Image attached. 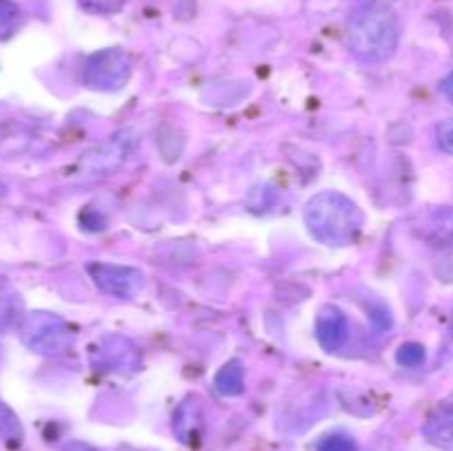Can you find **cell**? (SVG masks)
<instances>
[{
	"instance_id": "obj_1",
	"label": "cell",
	"mask_w": 453,
	"mask_h": 451,
	"mask_svg": "<svg viewBox=\"0 0 453 451\" xmlns=\"http://www.w3.org/2000/svg\"><path fill=\"white\" fill-rule=\"evenodd\" d=\"M305 226L317 241L330 248H343L357 241L363 228V212L357 202L336 190L314 195L305 206Z\"/></svg>"
},
{
	"instance_id": "obj_2",
	"label": "cell",
	"mask_w": 453,
	"mask_h": 451,
	"mask_svg": "<svg viewBox=\"0 0 453 451\" xmlns=\"http://www.w3.org/2000/svg\"><path fill=\"white\" fill-rule=\"evenodd\" d=\"M401 22L389 7H361L348 27V42L365 65H383L396 53Z\"/></svg>"
},
{
	"instance_id": "obj_3",
	"label": "cell",
	"mask_w": 453,
	"mask_h": 451,
	"mask_svg": "<svg viewBox=\"0 0 453 451\" xmlns=\"http://www.w3.org/2000/svg\"><path fill=\"white\" fill-rule=\"evenodd\" d=\"M133 73L131 57L118 47L96 51L84 65V84L96 91L113 93L128 84Z\"/></svg>"
},
{
	"instance_id": "obj_4",
	"label": "cell",
	"mask_w": 453,
	"mask_h": 451,
	"mask_svg": "<svg viewBox=\"0 0 453 451\" xmlns=\"http://www.w3.org/2000/svg\"><path fill=\"white\" fill-rule=\"evenodd\" d=\"M73 340L75 332L71 330L60 317L38 312L27 321L25 343L29 345L34 352L56 356V354L66 352V349L73 345Z\"/></svg>"
},
{
	"instance_id": "obj_5",
	"label": "cell",
	"mask_w": 453,
	"mask_h": 451,
	"mask_svg": "<svg viewBox=\"0 0 453 451\" xmlns=\"http://www.w3.org/2000/svg\"><path fill=\"white\" fill-rule=\"evenodd\" d=\"M93 365L100 371H113V374H133L140 367V349L128 340L127 336L109 334L102 336L93 345Z\"/></svg>"
},
{
	"instance_id": "obj_6",
	"label": "cell",
	"mask_w": 453,
	"mask_h": 451,
	"mask_svg": "<svg viewBox=\"0 0 453 451\" xmlns=\"http://www.w3.org/2000/svg\"><path fill=\"white\" fill-rule=\"evenodd\" d=\"M88 274H91L97 290L115 296V299H133L144 287V272L131 268V265L91 264Z\"/></svg>"
},
{
	"instance_id": "obj_7",
	"label": "cell",
	"mask_w": 453,
	"mask_h": 451,
	"mask_svg": "<svg viewBox=\"0 0 453 451\" xmlns=\"http://www.w3.org/2000/svg\"><path fill=\"white\" fill-rule=\"evenodd\" d=\"M135 141L137 137L133 131L118 133V135L111 137L106 144H102L100 149L93 150V153L84 159V164L96 172L115 171V168H119L128 157H131L133 149H135Z\"/></svg>"
},
{
	"instance_id": "obj_8",
	"label": "cell",
	"mask_w": 453,
	"mask_h": 451,
	"mask_svg": "<svg viewBox=\"0 0 453 451\" xmlns=\"http://www.w3.org/2000/svg\"><path fill=\"white\" fill-rule=\"evenodd\" d=\"M317 340L326 352H339L349 336V321L336 305H323L314 321Z\"/></svg>"
},
{
	"instance_id": "obj_9",
	"label": "cell",
	"mask_w": 453,
	"mask_h": 451,
	"mask_svg": "<svg viewBox=\"0 0 453 451\" xmlns=\"http://www.w3.org/2000/svg\"><path fill=\"white\" fill-rule=\"evenodd\" d=\"M202 407L195 398H188L173 414V432L184 445H195L202 433Z\"/></svg>"
},
{
	"instance_id": "obj_10",
	"label": "cell",
	"mask_w": 453,
	"mask_h": 451,
	"mask_svg": "<svg viewBox=\"0 0 453 451\" xmlns=\"http://www.w3.org/2000/svg\"><path fill=\"white\" fill-rule=\"evenodd\" d=\"M423 436L438 449L453 451V407H442L429 416L423 427Z\"/></svg>"
},
{
	"instance_id": "obj_11",
	"label": "cell",
	"mask_w": 453,
	"mask_h": 451,
	"mask_svg": "<svg viewBox=\"0 0 453 451\" xmlns=\"http://www.w3.org/2000/svg\"><path fill=\"white\" fill-rule=\"evenodd\" d=\"M425 230H427V237L432 241L442 243V246H453V206L436 208L427 217Z\"/></svg>"
},
{
	"instance_id": "obj_12",
	"label": "cell",
	"mask_w": 453,
	"mask_h": 451,
	"mask_svg": "<svg viewBox=\"0 0 453 451\" xmlns=\"http://www.w3.org/2000/svg\"><path fill=\"white\" fill-rule=\"evenodd\" d=\"M243 365L239 361H228L215 374V389L221 396H239L243 392Z\"/></svg>"
},
{
	"instance_id": "obj_13",
	"label": "cell",
	"mask_w": 453,
	"mask_h": 451,
	"mask_svg": "<svg viewBox=\"0 0 453 451\" xmlns=\"http://www.w3.org/2000/svg\"><path fill=\"white\" fill-rule=\"evenodd\" d=\"M427 361V352H425V345L416 343V340H410V343H403L401 348L396 349V363L401 367H420Z\"/></svg>"
},
{
	"instance_id": "obj_14",
	"label": "cell",
	"mask_w": 453,
	"mask_h": 451,
	"mask_svg": "<svg viewBox=\"0 0 453 451\" xmlns=\"http://www.w3.org/2000/svg\"><path fill=\"white\" fill-rule=\"evenodd\" d=\"M20 25V9L12 0H0V40L9 38Z\"/></svg>"
},
{
	"instance_id": "obj_15",
	"label": "cell",
	"mask_w": 453,
	"mask_h": 451,
	"mask_svg": "<svg viewBox=\"0 0 453 451\" xmlns=\"http://www.w3.org/2000/svg\"><path fill=\"white\" fill-rule=\"evenodd\" d=\"M317 451H358L357 440L348 433H327L317 442Z\"/></svg>"
},
{
	"instance_id": "obj_16",
	"label": "cell",
	"mask_w": 453,
	"mask_h": 451,
	"mask_svg": "<svg viewBox=\"0 0 453 451\" xmlns=\"http://www.w3.org/2000/svg\"><path fill=\"white\" fill-rule=\"evenodd\" d=\"M436 140H438V146H441V150H445L447 155H453V118L438 124Z\"/></svg>"
},
{
	"instance_id": "obj_17",
	"label": "cell",
	"mask_w": 453,
	"mask_h": 451,
	"mask_svg": "<svg viewBox=\"0 0 453 451\" xmlns=\"http://www.w3.org/2000/svg\"><path fill=\"white\" fill-rule=\"evenodd\" d=\"M441 91H442V96H445L447 100H449L453 104V71H451V73H447L445 78L441 80Z\"/></svg>"
},
{
	"instance_id": "obj_18",
	"label": "cell",
	"mask_w": 453,
	"mask_h": 451,
	"mask_svg": "<svg viewBox=\"0 0 453 451\" xmlns=\"http://www.w3.org/2000/svg\"><path fill=\"white\" fill-rule=\"evenodd\" d=\"M363 7H389L392 0H361Z\"/></svg>"
},
{
	"instance_id": "obj_19",
	"label": "cell",
	"mask_w": 453,
	"mask_h": 451,
	"mask_svg": "<svg viewBox=\"0 0 453 451\" xmlns=\"http://www.w3.org/2000/svg\"><path fill=\"white\" fill-rule=\"evenodd\" d=\"M66 451H97V449H93V447L88 445H82V442H75V445H71Z\"/></svg>"
}]
</instances>
